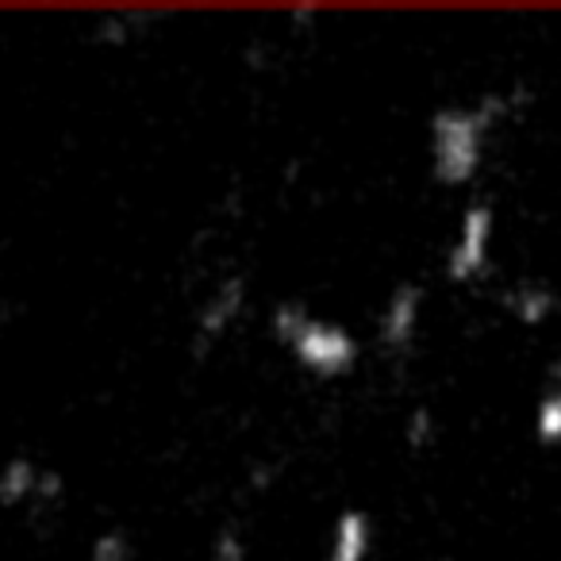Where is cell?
Instances as JSON below:
<instances>
[{
    "label": "cell",
    "mask_w": 561,
    "mask_h": 561,
    "mask_svg": "<svg viewBox=\"0 0 561 561\" xmlns=\"http://www.w3.org/2000/svg\"><path fill=\"white\" fill-rule=\"evenodd\" d=\"M527 93L500 89L473 101L438 104L427 116V173L438 188H469L484 173L489 147L519 116Z\"/></svg>",
    "instance_id": "obj_1"
},
{
    "label": "cell",
    "mask_w": 561,
    "mask_h": 561,
    "mask_svg": "<svg viewBox=\"0 0 561 561\" xmlns=\"http://www.w3.org/2000/svg\"><path fill=\"white\" fill-rule=\"evenodd\" d=\"M273 343L289 354L300 374L316 381H346L358 374L366 358V343L335 316L316 312L305 300H280L270 308Z\"/></svg>",
    "instance_id": "obj_2"
},
{
    "label": "cell",
    "mask_w": 561,
    "mask_h": 561,
    "mask_svg": "<svg viewBox=\"0 0 561 561\" xmlns=\"http://www.w3.org/2000/svg\"><path fill=\"white\" fill-rule=\"evenodd\" d=\"M496 204L469 201L458 211V224H454V234L443 250V277L461 289L489 280L492 265H496Z\"/></svg>",
    "instance_id": "obj_3"
},
{
    "label": "cell",
    "mask_w": 561,
    "mask_h": 561,
    "mask_svg": "<svg viewBox=\"0 0 561 561\" xmlns=\"http://www.w3.org/2000/svg\"><path fill=\"white\" fill-rule=\"evenodd\" d=\"M66 504V477L55 466L16 454L0 469V507L12 515H50Z\"/></svg>",
    "instance_id": "obj_4"
},
{
    "label": "cell",
    "mask_w": 561,
    "mask_h": 561,
    "mask_svg": "<svg viewBox=\"0 0 561 561\" xmlns=\"http://www.w3.org/2000/svg\"><path fill=\"white\" fill-rule=\"evenodd\" d=\"M427 285L415 277L397 280L389 289V297L381 300V312L374 323V343L385 358H408L420 346V335L427 328Z\"/></svg>",
    "instance_id": "obj_5"
},
{
    "label": "cell",
    "mask_w": 561,
    "mask_h": 561,
    "mask_svg": "<svg viewBox=\"0 0 561 561\" xmlns=\"http://www.w3.org/2000/svg\"><path fill=\"white\" fill-rule=\"evenodd\" d=\"M250 305V285L242 273H227L204 293V300L196 305L193 312V354L204 358L211 354L216 346H224L227 339L239 331L242 316H247Z\"/></svg>",
    "instance_id": "obj_6"
},
{
    "label": "cell",
    "mask_w": 561,
    "mask_h": 561,
    "mask_svg": "<svg viewBox=\"0 0 561 561\" xmlns=\"http://www.w3.org/2000/svg\"><path fill=\"white\" fill-rule=\"evenodd\" d=\"M377 553V523L366 507L346 504L331 519L328 546H323L320 561H374Z\"/></svg>",
    "instance_id": "obj_7"
},
{
    "label": "cell",
    "mask_w": 561,
    "mask_h": 561,
    "mask_svg": "<svg viewBox=\"0 0 561 561\" xmlns=\"http://www.w3.org/2000/svg\"><path fill=\"white\" fill-rule=\"evenodd\" d=\"M558 293L538 277H523L500 293V312L512 323H519L523 331H542L558 316Z\"/></svg>",
    "instance_id": "obj_8"
},
{
    "label": "cell",
    "mask_w": 561,
    "mask_h": 561,
    "mask_svg": "<svg viewBox=\"0 0 561 561\" xmlns=\"http://www.w3.org/2000/svg\"><path fill=\"white\" fill-rule=\"evenodd\" d=\"M530 431L542 450H561V358L546 366V381L530 412Z\"/></svg>",
    "instance_id": "obj_9"
},
{
    "label": "cell",
    "mask_w": 561,
    "mask_h": 561,
    "mask_svg": "<svg viewBox=\"0 0 561 561\" xmlns=\"http://www.w3.org/2000/svg\"><path fill=\"white\" fill-rule=\"evenodd\" d=\"M150 24H158V16H150V12H116V16L96 24L93 43H116V47H124V43L147 35Z\"/></svg>",
    "instance_id": "obj_10"
},
{
    "label": "cell",
    "mask_w": 561,
    "mask_h": 561,
    "mask_svg": "<svg viewBox=\"0 0 561 561\" xmlns=\"http://www.w3.org/2000/svg\"><path fill=\"white\" fill-rule=\"evenodd\" d=\"M89 561H139V553L124 527H101L89 542Z\"/></svg>",
    "instance_id": "obj_11"
},
{
    "label": "cell",
    "mask_w": 561,
    "mask_h": 561,
    "mask_svg": "<svg viewBox=\"0 0 561 561\" xmlns=\"http://www.w3.org/2000/svg\"><path fill=\"white\" fill-rule=\"evenodd\" d=\"M208 561H254L250 558V538L234 523H224L208 542Z\"/></svg>",
    "instance_id": "obj_12"
},
{
    "label": "cell",
    "mask_w": 561,
    "mask_h": 561,
    "mask_svg": "<svg viewBox=\"0 0 561 561\" xmlns=\"http://www.w3.org/2000/svg\"><path fill=\"white\" fill-rule=\"evenodd\" d=\"M435 431H438V423H435V412L431 408H412V412L404 415V446L412 454H423L431 443H435Z\"/></svg>",
    "instance_id": "obj_13"
}]
</instances>
